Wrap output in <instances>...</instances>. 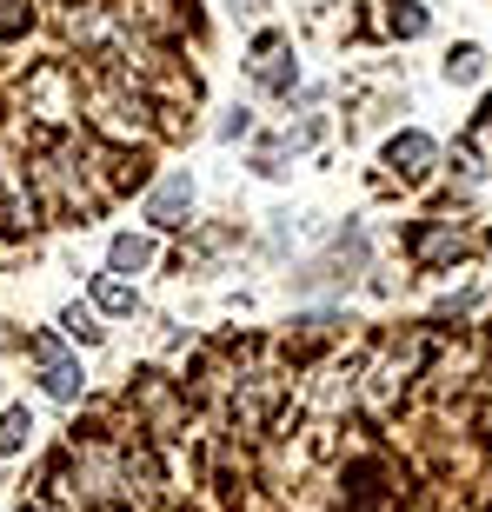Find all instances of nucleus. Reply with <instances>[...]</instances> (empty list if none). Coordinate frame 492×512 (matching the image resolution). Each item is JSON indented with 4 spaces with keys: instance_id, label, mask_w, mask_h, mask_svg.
Here are the masks:
<instances>
[{
    "instance_id": "1",
    "label": "nucleus",
    "mask_w": 492,
    "mask_h": 512,
    "mask_svg": "<svg viewBox=\"0 0 492 512\" xmlns=\"http://www.w3.org/2000/svg\"><path fill=\"white\" fill-rule=\"evenodd\" d=\"M187 207H193V180L187 173H167L147 200V220L153 227H187Z\"/></svg>"
},
{
    "instance_id": "2",
    "label": "nucleus",
    "mask_w": 492,
    "mask_h": 512,
    "mask_svg": "<svg viewBox=\"0 0 492 512\" xmlns=\"http://www.w3.org/2000/svg\"><path fill=\"white\" fill-rule=\"evenodd\" d=\"M34 360H40V386L54 399H80V386H87V373H80L74 360H60L54 340H34Z\"/></svg>"
},
{
    "instance_id": "3",
    "label": "nucleus",
    "mask_w": 492,
    "mask_h": 512,
    "mask_svg": "<svg viewBox=\"0 0 492 512\" xmlns=\"http://www.w3.org/2000/svg\"><path fill=\"white\" fill-rule=\"evenodd\" d=\"M433 160H439V147L426 140V133H399L393 147H386V167H393L399 180H426V173H433Z\"/></svg>"
},
{
    "instance_id": "4",
    "label": "nucleus",
    "mask_w": 492,
    "mask_h": 512,
    "mask_svg": "<svg viewBox=\"0 0 492 512\" xmlns=\"http://www.w3.org/2000/svg\"><path fill=\"white\" fill-rule=\"evenodd\" d=\"M107 260H114V273H140V266H153V240H140V233H120L114 247H107Z\"/></svg>"
},
{
    "instance_id": "5",
    "label": "nucleus",
    "mask_w": 492,
    "mask_h": 512,
    "mask_svg": "<svg viewBox=\"0 0 492 512\" xmlns=\"http://www.w3.org/2000/svg\"><path fill=\"white\" fill-rule=\"evenodd\" d=\"M479 74H486V54H479V47H453V54H446V80L466 87V80H479Z\"/></svg>"
},
{
    "instance_id": "6",
    "label": "nucleus",
    "mask_w": 492,
    "mask_h": 512,
    "mask_svg": "<svg viewBox=\"0 0 492 512\" xmlns=\"http://www.w3.org/2000/svg\"><path fill=\"white\" fill-rule=\"evenodd\" d=\"M27 433H34V419L14 406V413L0 419V453H20V446H27Z\"/></svg>"
},
{
    "instance_id": "7",
    "label": "nucleus",
    "mask_w": 492,
    "mask_h": 512,
    "mask_svg": "<svg viewBox=\"0 0 492 512\" xmlns=\"http://www.w3.org/2000/svg\"><path fill=\"white\" fill-rule=\"evenodd\" d=\"M386 27H393V34H399V40H413V34H426V14H419L413 0H399L393 14H386Z\"/></svg>"
},
{
    "instance_id": "8",
    "label": "nucleus",
    "mask_w": 492,
    "mask_h": 512,
    "mask_svg": "<svg viewBox=\"0 0 492 512\" xmlns=\"http://www.w3.org/2000/svg\"><path fill=\"white\" fill-rule=\"evenodd\" d=\"M94 300L107 306V313H133V286H127V280H100Z\"/></svg>"
},
{
    "instance_id": "9",
    "label": "nucleus",
    "mask_w": 492,
    "mask_h": 512,
    "mask_svg": "<svg viewBox=\"0 0 492 512\" xmlns=\"http://www.w3.org/2000/svg\"><path fill=\"white\" fill-rule=\"evenodd\" d=\"M67 333H74V340H87V346L100 340V326H94V313H87V306H67Z\"/></svg>"
}]
</instances>
